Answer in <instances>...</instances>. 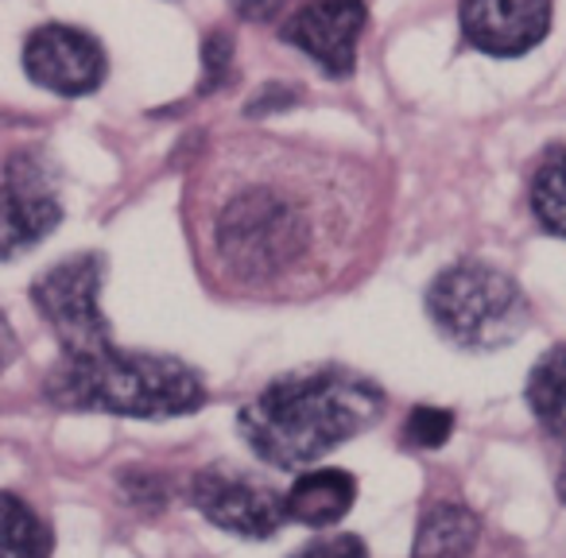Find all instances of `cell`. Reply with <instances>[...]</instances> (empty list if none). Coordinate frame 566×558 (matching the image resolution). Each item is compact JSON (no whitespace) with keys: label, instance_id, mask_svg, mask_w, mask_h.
Here are the masks:
<instances>
[{"label":"cell","instance_id":"obj_4","mask_svg":"<svg viewBox=\"0 0 566 558\" xmlns=\"http://www.w3.org/2000/svg\"><path fill=\"white\" fill-rule=\"evenodd\" d=\"M427 315L447 341L462 349H504L524 334L527 295L509 272L481 260L447 267L427 292Z\"/></svg>","mask_w":566,"mask_h":558},{"label":"cell","instance_id":"obj_3","mask_svg":"<svg viewBox=\"0 0 566 558\" xmlns=\"http://www.w3.org/2000/svg\"><path fill=\"white\" fill-rule=\"evenodd\" d=\"M213 249L241 284L280 280L311 249V225L280 187H241L213 218Z\"/></svg>","mask_w":566,"mask_h":558},{"label":"cell","instance_id":"obj_21","mask_svg":"<svg viewBox=\"0 0 566 558\" xmlns=\"http://www.w3.org/2000/svg\"><path fill=\"white\" fill-rule=\"evenodd\" d=\"M558 501L566 504V462H563V470H558Z\"/></svg>","mask_w":566,"mask_h":558},{"label":"cell","instance_id":"obj_12","mask_svg":"<svg viewBox=\"0 0 566 558\" xmlns=\"http://www.w3.org/2000/svg\"><path fill=\"white\" fill-rule=\"evenodd\" d=\"M481 519L462 504H434L423 512L411 539V558H470L478 547Z\"/></svg>","mask_w":566,"mask_h":558},{"label":"cell","instance_id":"obj_16","mask_svg":"<svg viewBox=\"0 0 566 558\" xmlns=\"http://www.w3.org/2000/svg\"><path fill=\"white\" fill-rule=\"evenodd\" d=\"M450 431H454V411L434 408V403L416 408L408 415V423H403V439H408V446H419V450L442 446V442L450 439Z\"/></svg>","mask_w":566,"mask_h":558},{"label":"cell","instance_id":"obj_2","mask_svg":"<svg viewBox=\"0 0 566 558\" xmlns=\"http://www.w3.org/2000/svg\"><path fill=\"white\" fill-rule=\"evenodd\" d=\"M43 396L63 411L125 419H179L206 408V385L190 365L164 354H133L117 341L97 354H63L48 372Z\"/></svg>","mask_w":566,"mask_h":558},{"label":"cell","instance_id":"obj_19","mask_svg":"<svg viewBox=\"0 0 566 558\" xmlns=\"http://www.w3.org/2000/svg\"><path fill=\"white\" fill-rule=\"evenodd\" d=\"M283 4H287V0H233V9L241 12L244 20H252V24L275 20L283 12Z\"/></svg>","mask_w":566,"mask_h":558},{"label":"cell","instance_id":"obj_6","mask_svg":"<svg viewBox=\"0 0 566 558\" xmlns=\"http://www.w3.org/2000/svg\"><path fill=\"white\" fill-rule=\"evenodd\" d=\"M63 221L55 171L40 151H17L0 175V260L43 244Z\"/></svg>","mask_w":566,"mask_h":558},{"label":"cell","instance_id":"obj_1","mask_svg":"<svg viewBox=\"0 0 566 558\" xmlns=\"http://www.w3.org/2000/svg\"><path fill=\"white\" fill-rule=\"evenodd\" d=\"M385 388L349 369L280 377L241 408L244 446L272 470H307L385 415Z\"/></svg>","mask_w":566,"mask_h":558},{"label":"cell","instance_id":"obj_11","mask_svg":"<svg viewBox=\"0 0 566 558\" xmlns=\"http://www.w3.org/2000/svg\"><path fill=\"white\" fill-rule=\"evenodd\" d=\"M357 477L346 470H307L283 493V516L303 527H334L354 512Z\"/></svg>","mask_w":566,"mask_h":558},{"label":"cell","instance_id":"obj_10","mask_svg":"<svg viewBox=\"0 0 566 558\" xmlns=\"http://www.w3.org/2000/svg\"><path fill=\"white\" fill-rule=\"evenodd\" d=\"M551 0H462V32L496 59L527 55L547 40Z\"/></svg>","mask_w":566,"mask_h":558},{"label":"cell","instance_id":"obj_8","mask_svg":"<svg viewBox=\"0 0 566 558\" xmlns=\"http://www.w3.org/2000/svg\"><path fill=\"white\" fill-rule=\"evenodd\" d=\"M24 74L59 97H86L105 82V51L90 32L71 24H43L24 40Z\"/></svg>","mask_w":566,"mask_h":558},{"label":"cell","instance_id":"obj_13","mask_svg":"<svg viewBox=\"0 0 566 558\" xmlns=\"http://www.w3.org/2000/svg\"><path fill=\"white\" fill-rule=\"evenodd\" d=\"M527 408L551 439L566 442V341L551 346L527 377Z\"/></svg>","mask_w":566,"mask_h":558},{"label":"cell","instance_id":"obj_9","mask_svg":"<svg viewBox=\"0 0 566 558\" xmlns=\"http://www.w3.org/2000/svg\"><path fill=\"white\" fill-rule=\"evenodd\" d=\"M365 32L361 0H303L283 20V43L300 48L331 78H346L357 66V40Z\"/></svg>","mask_w":566,"mask_h":558},{"label":"cell","instance_id":"obj_20","mask_svg":"<svg viewBox=\"0 0 566 558\" xmlns=\"http://www.w3.org/2000/svg\"><path fill=\"white\" fill-rule=\"evenodd\" d=\"M12 357H17V330H12V323L4 318V310H0V372L9 369Z\"/></svg>","mask_w":566,"mask_h":558},{"label":"cell","instance_id":"obj_14","mask_svg":"<svg viewBox=\"0 0 566 558\" xmlns=\"http://www.w3.org/2000/svg\"><path fill=\"white\" fill-rule=\"evenodd\" d=\"M0 558H51V527L17 493H0Z\"/></svg>","mask_w":566,"mask_h":558},{"label":"cell","instance_id":"obj_17","mask_svg":"<svg viewBox=\"0 0 566 558\" xmlns=\"http://www.w3.org/2000/svg\"><path fill=\"white\" fill-rule=\"evenodd\" d=\"M292 558H369L361 535L354 531H338V535H323V539L307 543L303 550H295Z\"/></svg>","mask_w":566,"mask_h":558},{"label":"cell","instance_id":"obj_5","mask_svg":"<svg viewBox=\"0 0 566 558\" xmlns=\"http://www.w3.org/2000/svg\"><path fill=\"white\" fill-rule=\"evenodd\" d=\"M102 280L105 260L97 252H78V256L59 260L32 284L35 310L63 341L66 357L97 354V349L113 346L109 318L102 310Z\"/></svg>","mask_w":566,"mask_h":558},{"label":"cell","instance_id":"obj_7","mask_svg":"<svg viewBox=\"0 0 566 558\" xmlns=\"http://www.w3.org/2000/svg\"><path fill=\"white\" fill-rule=\"evenodd\" d=\"M190 504L210 519L213 527L241 539H272L287 516H283V493L241 477L226 465H206L190 481Z\"/></svg>","mask_w":566,"mask_h":558},{"label":"cell","instance_id":"obj_18","mask_svg":"<svg viewBox=\"0 0 566 558\" xmlns=\"http://www.w3.org/2000/svg\"><path fill=\"white\" fill-rule=\"evenodd\" d=\"M202 59H206V90L221 86V82L229 78V59H233V40H229V35H221V32H213L210 40H206Z\"/></svg>","mask_w":566,"mask_h":558},{"label":"cell","instance_id":"obj_15","mask_svg":"<svg viewBox=\"0 0 566 558\" xmlns=\"http://www.w3.org/2000/svg\"><path fill=\"white\" fill-rule=\"evenodd\" d=\"M532 213L547 233L566 241V148H551L532 175Z\"/></svg>","mask_w":566,"mask_h":558}]
</instances>
